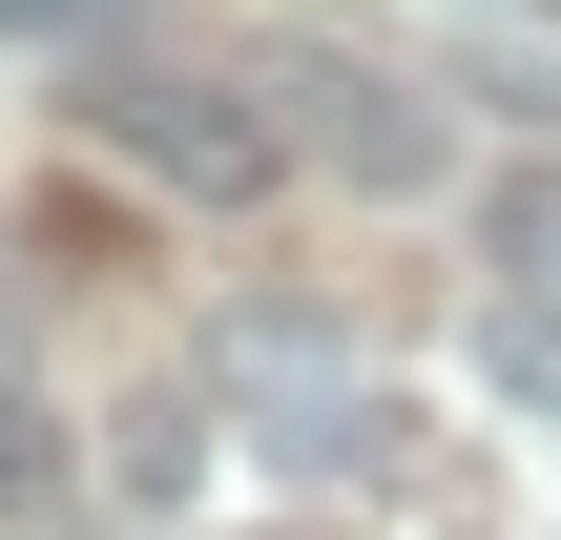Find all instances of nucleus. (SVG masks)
I'll return each instance as SVG.
<instances>
[{
    "label": "nucleus",
    "mask_w": 561,
    "mask_h": 540,
    "mask_svg": "<svg viewBox=\"0 0 561 540\" xmlns=\"http://www.w3.org/2000/svg\"><path fill=\"white\" fill-rule=\"evenodd\" d=\"M208 416L250 437V458H291V479H354L375 437H396V395L312 333V312H250V333H208Z\"/></svg>",
    "instance_id": "1"
},
{
    "label": "nucleus",
    "mask_w": 561,
    "mask_h": 540,
    "mask_svg": "<svg viewBox=\"0 0 561 540\" xmlns=\"http://www.w3.org/2000/svg\"><path fill=\"white\" fill-rule=\"evenodd\" d=\"M104 125H125V166H167V187H208V208H250V187L291 166V125H271L250 83H208V62H125Z\"/></svg>",
    "instance_id": "2"
},
{
    "label": "nucleus",
    "mask_w": 561,
    "mask_h": 540,
    "mask_svg": "<svg viewBox=\"0 0 561 540\" xmlns=\"http://www.w3.org/2000/svg\"><path fill=\"white\" fill-rule=\"evenodd\" d=\"M271 104H291V166H354V187H437V104H416L396 62H291Z\"/></svg>",
    "instance_id": "3"
},
{
    "label": "nucleus",
    "mask_w": 561,
    "mask_h": 540,
    "mask_svg": "<svg viewBox=\"0 0 561 540\" xmlns=\"http://www.w3.org/2000/svg\"><path fill=\"white\" fill-rule=\"evenodd\" d=\"M479 375H500V395L561 437V291H500V312H479Z\"/></svg>",
    "instance_id": "4"
},
{
    "label": "nucleus",
    "mask_w": 561,
    "mask_h": 540,
    "mask_svg": "<svg viewBox=\"0 0 561 540\" xmlns=\"http://www.w3.org/2000/svg\"><path fill=\"white\" fill-rule=\"evenodd\" d=\"M500 291H561V166H500Z\"/></svg>",
    "instance_id": "5"
},
{
    "label": "nucleus",
    "mask_w": 561,
    "mask_h": 540,
    "mask_svg": "<svg viewBox=\"0 0 561 540\" xmlns=\"http://www.w3.org/2000/svg\"><path fill=\"white\" fill-rule=\"evenodd\" d=\"M0 499H42V416H21V333H0Z\"/></svg>",
    "instance_id": "6"
},
{
    "label": "nucleus",
    "mask_w": 561,
    "mask_h": 540,
    "mask_svg": "<svg viewBox=\"0 0 561 540\" xmlns=\"http://www.w3.org/2000/svg\"><path fill=\"white\" fill-rule=\"evenodd\" d=\"M83 21H104V0H0V42H83Z\"/></svg>",
    "instance_id": "7"
}]
</instances>
